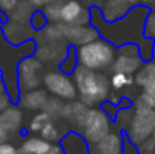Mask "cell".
<instances>
[{
	"instance_id": "cell-13",
	"label": "cell",
	"mask_w": 155,
	"mask_h": 154,
	"mask_svg": "<svg viewBox=\"0 0 155 154\" xmlns=\"http://www.w3.org/2000/svg\"><path fill=\"white\" fill-rule=\"evenodd\" d=\"M87 112H89V106H86L84 103H81V101L69 103V104H65L62 118H65L74 127H77L78 130H81V127L84 124V119L87 116Z\"/></svg>"
},
{
	"instance_id": "cell-20",
	"label": "cell",
	"mask_w": 155,
	"mask_h": 154,
	"mask_svg": "<svg viewBox=\"0 0 155 154\" xmlns=\"http://www.w3.org/2000/svg\"><path fill=\"white\" fill-rule=\"evenodd\" d=\"M62 6L63 0H51L47 6H44V14L48 20V23H59L62 18Z\"/></svg>"
},
{
	"instance_id": "cell-15",
	"label": "cell",
	"mask_w": 155,
	"mask_h": 154,
	"mask_svg": "<svg viewBox=\"0 0 155 154\" xmlns=\"http://www.w3.org/2000/svg\"><path fill=\"white\" fill-rule=\"evenodd\" d=\"M134 82L137 86L143 88V91L155 94V60H149L142 65V68L136 73Z\"/></svg>"
},
{
	"instance_id": "cell-33",
	"label": "cell",
	"mask_w": 155,
	"mask_h": 154,
	"mask_svg": "<svg viewBox=\"0 0 155 154\" xmlns=\"http://www.w3.org/2000/svg\"><path fill=\"white\" fill-rule=\"evenodd\" d=\"M20 0H0V9H3L5 12H11Z\"/></svg>"
},
{
	"instance_id": "cell-31",
	"label": "cell",
	"mask_w": 155,
	"mask_h": 154,
	"mask_svg": "<svg viewBox=\"0 0 155 154\" xmlns=\"http://www.w3.org/2000/svg\"><path fill=\"white\" fill-rule=\"evenodd\" d=\"M136 103H140V104H145V106H149V107L155 109V94L149 92V91H143L139 95V98L136 100Z\"/></svg>"
},
{
	"instance_id": "cell-38",
	"label": "cell",
	"mask_w": 155,
	"mask_h": 154,
	"mask_svg": "<svg viewBox=\"0 0 155 154\" xmlns=\"http://www.w3.org/2000/svg\"><path fill=\"white\" fill-rule=\"evenodd\" d=\"M122 2H127V3L131 5V6H136L137 3H140V0H122Z\"/></svg>"
},
{
	"instance_id": "cell-18",
	"label": "cell",
	"mask_w": 155,
	"mask_h": 154,
	"mask_svg": "<svg viewBox=\"0 0 155 154\" xmlns=\"http://www.w3.org/2000/svg\"><path fill=\"white\" fill-rule=\"evenodd\" d=\"M51 145V142L45 141L44 138H29L21 144L20 154H45Z\"/></svg>"
},
{
	"instance_id": "cell-30",
	"label": "cell",
	"mask_w": 155,
	"mask_h": 154,
	"mask_svg": "<svg viewBox=\"0 0 155 154\" xmlns=\"http://www.w3.org/2000/svg\"><path fill=\"white\" fill-rule=\"evenodd\" d=\"M155 153V138H148L139 144V154H154Z\"/></svg>"
},
{
	"instance_id": "cell-27",
	"label": "cell",
	"mask_w": 155,
	"mask_h": 154,
	"mask_svg": "<svg viewBox=\"0 0 155 154\" xmlns=\"http://www.w3.org/2000/svg\"><path fill=\"white\" fill-rule=\"evenodd\" d=\"M145 36L155 41V11H149L145 21Z\"/></svg>"
},
{
	"instance_id": "cell-25",
	"label": "cell",
	"mask_w": 155,
	"mask_h": 154,
	"mask_svg": "<svg viewBox=\"0 0 155 154\" xmlns=\"http://www.w3.org/2000/svg\"><path fill=\"white\" fill-rule=\"evenodd\" d=\"M53 118L47 113V112H41V113H38V115H35L33 118H32V121H30V130L32 132H41L50 121H51Z\"/></svg>"
},
{
	"instance_id": "cell-11",
	"label": "cell",
	"mask_w": 155,
	"mask_h": 154,
	"mask_svg": "<svg viewBox=\"0 0 155 154\" xmlns=\"http://www.w3.org/2000/svg\"><path fill=\"white\" fill-rule=\"evenodd\" d=\"M125 141L119 132H110L101 141L91 144L89 154H125Z\"/></svg>"
},
{
	"instance_id": "cell-1",
	"label": "cell",
	"mask_w": 155,
	"mask_h": 154,
	"mask_svg": "<svg viewBox=\"0 0 155 154\" xmlns=\"http://www.w3.org/2000/svg\"><path fill=\"white\" fill-rule=\"evenodd\" d=\"M77 91L80 94V101L89 107L104 103L110 95V79L103 71L89 70L78 65L72 73Z\"/></svg>"
},
{
	"instance_id": "cell-26",
	"label": "cell",
	"mask_w": 155,
	"mask_h": 154,
	"mask_svg": "<svg viewBox=\"0 0 155 154\" xmlns=\"http://www.w3.org/2000/svg\"><path fill=\"white\" fill-rule=\"evenodd\" d=\"M41 138H44L45 141H48V142H54V141H57L59 138H60V133H59V128L53 124L51 121L41 130Z\"/></svg>"
},
{
	"instance_id": "cell-36",
	"label": "cell",
	"mask_w": 155,
	"mask_h": 154,
	"mask_svg": "<svg viewBox=\"0 0 155 154\" xmlns=\"http://www.w3.org/2000/svg\"><path fill=\"white\" fill-rule=\"evenodd\" d=\"M45 154H63V151H62V148L59 145H51V148Z\"/></svg>"
},
{
	"instance_id": "cell-7",
	"label": "cell",
	"mask_w": 155,
	"mask_h": 154,
	"mask_svg": "<svg viewBox=\"0 0 155 154\" xmlns=\"http://www.w3.org/2000/svg\"><path fill=\"white\" fill-rule=\"evenodd\" d=\"M44 85L53 95L62 100H74L77 97V86L72 79H69L62 71H50L44 76Z\"/></svg>"
},
{
	"instance_id": "cell-10",
	"label": "cell",
	"mask_w": 155,
	"mask_h": 154,
	"mask_svg": "<svg viewBox=\"0 0 155 154\" xmlns=\"http://www.w3.org/2000/svg\"><path fill=\"white\" fill-rule=\"evenodd\" d=\"M69 49L66 47V41H50V39H44L42 44L38 46V49L35 50L36 57L41 59V62H54V63H60Z\"/></svg>"
},
{
	"instance_id": "cell-28",
	"label": "cell",
	"mask_w": 155,
	"mask_h": 154,
	"mask_svg": "<svg viewBox=\"0 0 155 154\" xmlns=\"http://www.w3.org/2000/svg\"><path fill=\"white\" fill-rule=\"evenodd\" d=\"M47 23H48V20L44 12H33V15L30 18V26L33 29H44L47 26Z\"/></svg>"
},
{
	"instance_id": "cell-32",
	"label": "cell",
	"mask_w": 155,
	"mask_h": 154,
	"mask_svg": "<svg viewBox=\"0 0 155 154\" xmlns=\"http://www.w3.org/2000/svg\"><path fill=\"white\" fill-rule=\"evenodd\" d=\"M0 154H20V150H17L12 144L3 142L0 144Z\"/></svg>"
},
{
	"instance_id": "cell-29",
	"label": "cell",
	"mask_w": 155,
	"mask_h": 154,
	"mask_svg": "<svg viewBox=\"0 0 155 154\" xmlns=\"http://www.w3.org/2000/svg\"><path fill=\"white\" fill-rule=\"evenodd\" d=\"M11 101H12V100H11V97H9V92H8V88H6V85H5V80H3V77L0 76V112H2L3 109H6Z\"/></svg>"
},
{
	"instance_id": "cell-5",
	"label": "cell",
	"mask_w": 155,
	"mask_h": 154,
	"mask_svg": "<svg viewBox=\"0 0 155 154\" xmlns=\"http://www.w3.org/2000/svg\"><path fill=\"white\" fill-rule=\"evenodd\" d=\"M41 70H42L41 59L30 56V54L21 57L18 68H17V80H18L20 92H27V91L36 89L39 86Z\"/></svg>"
},
{
	"instance_id": "cell-16",
	"label": "cell",
	"mask_w": 155,
	"mask_h": 154,
	"mask_svg": "<svg viewBox=\"0 0 155 154\" xmlns=\"http://www.w3.org/2000/svg\"><path fill=\"white\" fill-rule=\"evenodd\" d=\"M47 98H48L47 92L36 88V89H32V91H27V92H21L18 101L23 107H26L29 110H39V109L44 107Z\"/></svg>"
},
{
	"instance_id": "cell-34",
	"label": "cell",
	"mask_w": 155,
	"mask_h": 154,
	"mask_svg": "<svg viewBox=\"0 0 155 154\" xmlns=\"http://www.w3.org/2000/svg\"><path fill=\"white\" fill-rule=\"evenodd\" d=\"M9 132L6 130V127L0 122V144H3V142H6L8 139H9Z\"/></svg>"
},
{
	"instance_id": "cell-3",
	"label": "cell",
	"mask_w": 155,
	"mask_h": 154,
	"mask_svg": "<svg viewBox=\"0 0 155 154\" xmlns=\"http://www.w3.org/2000/svg\"><path fill=\"white\" fill-rule=\"evenodd\" d=\"M127 130L128 139L134 145H139L145 139L151 138L155 130V109L140 103H134V113Z\"/></svg>"
},
{
	"instance_id": "cell-8",
	"label": "cell",
	"mask_w": 155,
	"mask_h": 154,
	"mask_svg": "<svg viewBox=\"0 0 155 154\" xmlns=\"http://www.w3.org/2000/svg\"><path fill=\"white\" fill-rule=\"evenodd\" d=\"M100 35L97 27H92L89 24H66L62 23V36L65 41L74 44V46H83L94 39H97Z\"/></svg>"
},
{
	"instance_id": "cell-39",
	"label": "cell",
	"mask_w": 155,
	"mask_h": 154,
	"mask_svg": "<svg viewBox=\"0 0 155 154\" xmlns=\"http://www.w3.org/2000/svg\"><path fill=\"white\" fill-rule=\"evenodd\" d=\"M152 136H154V138H155V130H154V135H152Z\"/></svg>"
},
{
	"instance_id": "cell-35",
	"label": "cell",
	"mask_w": 155,
	"mask_h": 154,
	"mask_svg": "<svg viewBox=\"0 0 155 154\" xmlns=\"http://www.w3.org/2000/svg\"><path fill=\"white\" fill-rule=\"evenodd\" d=\"M51 0H30V3L35 6V8H42V6H47Z\"/></svg>"
},
{
	"instance_id": "cell-21",
	"label": "cell",
	"mask_w": 155,
	"mask_h": 154,
	"mask_svg": "<svg viewBox=\"0 0 155 154\" xmlns=\"http://www.w3.org/2000/svg\"><path fill=\"white\" fill-rule=\"evenodd\" d=\"M136 83L134 79H133V74H125V73H119V71H114L110 77V85L114 91H120L130 85Z\"/></svg>"
},
{
	"instance_id": "cell-24",
	"label": "cell",
	"mask_w": 155,
	"mask_h": 154,
	"mask_svg": "<svg viewBox=\"0 0 155 154\" xmlns=\"http://www.w3.org/2000/svg\"><path fill=\"white\" fill-rule=\"evenodd\" d=\"M154 47H155V41L151 38L143 36L142 41H139V50L140 54L143 57V60L149 62L151 59H154Z\"/></svg>"
},
{
	"instance_id": "cell-6",
	"label": "cell",
	"mask_w": 155,
	"mask_h": 154,
	"mask_svg": "<svg viewBox=\"0 0 155 154\" xmlns=\"http://www.w3.org/2000/svg\"><path fill=\"white\" fill-rule=\"evenodd\" d=\"M142 65H143V57L139 50V44H134V43L122 44L113 62V71L134 74L142 68Z\"/></svg>"
},
{
	"instance_id": "cell-22",
	"label": "cell",
	"mask_w": 155,
	"mask_h": 154,
	"mask_svg": "<svg viewBox=\"0 0 155 154\" xmlns=\"http://www.w3.org/2000/svg\"><path fill=\"white\" fill-rule=\"evenodd\" d=\"M78 65H80V63H78V57H77V51H75V49H69L66 57L59 63L60 71L65 73V74H72V73L77 70Z\"/></svg>"
},
{
	"instance_id": "cell-19",
	"label": "cell",
	"mask_w": 155,
	"mask_h": 154,
	"mask_svg": "<svg viewBox=\"0 0 155 154\" xmlns=\"http://www.w3.org/2000/svg\"><path fill=\"white\" fill-rule=\"evenodd\" d=\"M33 8L35 6L30 3V0H20L18 5L11 12H8L9 20L20 21V23H30V18L33 15Z\"/></svg>"
},
{
	"instance_id": "cell-2",
	"label": "cell",
	"mask_w": 155,
	"mask_h": 154,
	"mask_svg": "<svg viewBox=\"0 0 155 154\" xmlns=\"http://www.w3.org/2000/svg\"><path fill=\"white\" fill-rule=\"evenodd\" d=\"M114 44L104 39H94L87 44L78 46L77 57L78 63L81 67H86L89 70L103 71L110 67H113V62L116 59V50L113 47Z\"/></svg>"
},
{
	"instance_id": "cell-37",
	"label": "cell",
	"mask_w": 155,
	"mask_h": 154,
	"mask_svg": "<svg viewBox=\"0 0 155 154\" xmlns=\"http://www.w3.org/2000/svg\"><path fill=\"white\" fill-rule=\"evenodd\" d=\"M140 3L148 8H155V0H140Z\"/></svg>"
},
{
	"instance_id": "cell-9",
	"label": "cell",
	"mask_w": 155,
	"mask_h": 154,
	"mask_svg": "<svg viewBox=\"0 0 155 154\" xmlns=\"http://www.w3.org/2000/svg\"><path fill=\"white\" fill-rule=\"evenodd\" d=\"M60 21L66 24H89V21H92V12L78 0H65Z\"/></svg>"
},
{
	"instance_id": "cell-14",
	"label": "cell",
	"mask_w": 155,
	"mask_h": 154,
	"mask_svg": "<svg viewBox=\"0 0 155 154\" xmlns=\"http://www.w3.org/2000/svg\"><path fill=\"white\" fill-rule=\"evenodd\" d=\"M131 8H133L131 5H128L127 2H122V0H105L103 3L101 14L105 21L113 23L116 20L124 18L131 11Z\"/></svg>"
},
{
	"instance_id": "cell-17",
	"label": "cell",
	"mask_w": 155,
	"mask_h": 154,
	"mask_svg": "<svg viewBox=\"0 0 155 154\" xmlns=\"http://www.w3.org/2000/svg\"><path fill=\"white\" fill-rule=\"evenodd\" d=\"M0 122L6 127L9 133H17L23 124V113L18 107L8 106L0 112Z\"/></svg>"
},
{
	"instance_id": "cell-4",
	"label": "cell",
	"mask_w": 155,
	"mask_h": 154,
	"mask_svg": "<svg viewBox=\"0 0 155 154\" xmlns=\"http://www.w3.org/2000/svg\"><path fill=\"white\" fill-rule=\"evenodd\" d=\"M80 132H81L84 141L89 145L101 141L104 136H107L111 132V124H110L108 113L104 109L89 107L87 116H86L84 124H83Z\"/></svg>"
},
{
	"instance_id": "cell-12",
	"label": "cell",
	"mask_w": 155,
	"mask_h": 154,
	"mask_svg": "<svg viewBox=\"0 0 155 154\" xmlns=\"http://www.w3.org/2000/svg\"><path fill=\"white\" fill-rule=\"evenodd\" d=\"M3 35L12 44H24L33 35V27H30L29 23L9 20L3 27Z\"/></svg>"
},
{
	"instance_id": "cell-23",
	"label": "cell",
	"mask_w": 155,
	"mask_h": 154,
	"mask_svg": "<svg viewBox=\"0 0 155 154\" xmlns=\"http://www.w3.org/2000/svg\"><path fill=\"white\" fill-rule=\"evenodd\" d=\"M60 100H62L60 97H51V98H47V101H45V104H44L42 110H44V112H47L51 118L62 116L65 104L60 101Z\"/></svg>"
}]
</instances>
